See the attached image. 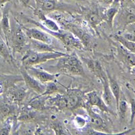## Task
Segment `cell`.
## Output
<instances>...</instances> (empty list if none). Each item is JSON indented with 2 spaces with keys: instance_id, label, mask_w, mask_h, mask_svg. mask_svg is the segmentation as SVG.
Here are the masks:
<instances>
[{
  "instance_id": "6da1fadb",
  "label": "cell",
  "mask_w": 135,
  "mask_h": 135,
  "mask_svg": "<svg viewBox=\"0 0 135 135\" xmlns=\"http://www.w3.org/2000/svg\"><path fill=\"white\" fill-rule=\"evenodd\" d=\"M67 55L64 52H60L58 51H51V52H38L36 51L28 49L25 51L23 57L22 58V66H34L40 64L45 63L46 61L52 60H57L61 57Z\"/></svg>"
},
{
  "instance_id": "7a4b0ae2",
  "label": "cell",
  "mask_w": 135,
  "mask_h": 135,
  "mask_svg": "<svg viewBox=\"0 0 135 135\" xmlns=\"http://www.w3.org/2000/svg\"><path fill=\"white\" fill-rule=\"evenodd\" d=\"M56 68L62 72L84 78L86 77L82 62L76 55L67 54L65 56L60 57Z\"/></svg>"
},
{
  "instance_id": "3957f363",
  "label": "cell",
  "mask_w": 135,
  "mask_h": 135,
  "mask_svg": "<svg viewBox=\"0 0 135 135\" xmlns=\"http://www.w3.org/2000/svg\"><path fill=\"white\" fill-rule=\"evenodd\" d=\"M11 28V35L9 42L11 41L10 46L12 47V49L16 52L22 53L26 51L28 47V41L26 33L22 28V26L20 25L18 22H15Z\"/></svg>"
},
{
  "instance_id": "277c9868",
  "label": "cell",
  "mask_w": 135,
  "mask_h": 135,
  "mask_svg": "<svg viewBox=\"0 0 135 135\" xmlns=\"http://www.w3.org/2000/svg\"><path fill=\"white\" fill-rule=\"evenodd\" d=\"M48 34H49L53 37L57 38L66 48L68 49H84L83 45L78 38L75 37L70 32H65V31H59V32H52L45 29H42Z\"/></svg>"
},
{
  "instance_id": "5b68a950",
  "label": "cell",
  "mask_w": 135,
  "mask_h": 135,
  "mask_svg": "<svg viewBox=\"0 0 135 135\" xmlns=\"http://www.w3.org/2000/svg\"><path fill=\"white\" fill-rule=\"evenodd\" d=\"M84 93L78 89H67L64 94L66 102V109L74 111L83 107Z\"/></svg>"
},
{
  "instance_id": "8992f818",
  "label": "cell",
  "mask_w": 135,
  "mask_h": 135,
  "mask_svg": "<svg viewBox=\"0 0 135 135\" xmlns=\"http://www.w3.org/2000/svg\"><path fill=\"white\" fill-rule=\"evenodd\" d=\"M83 107L84 108L86 107H97L101 112L111 114L112 115L115 114L114 111L105 104L103 99L99 97L96 91H94L84 93Z\"/></svg>"
},
{
  "instance_id": "52a82bcc",
  "label": "cell",
  "mask_w": 135,
  "mask_h": 135,
  "mask_svg": "<svg viewBox=\"0 0 135 135\" xmlns=\"http://www.w3.org/2000/svg\"><path fill=\"white\" fill-rule=\"evenodd\" d=\"M60 22L63 25V26L68 31L73 34L76 38L80 40L82 44L83 45L84 49L89 47L91 45V41H92L91 36L89 35V33L86 32L84 29H83L80 26L68 22H64L60 20Z\"/></svg>"
},
{
  "instance_id": "ba28073f",
  "label": "cell",
  "mask_w": 135,
  "mask_h": 135,
  "mask_svg": "<svg viewBox=\"0 0 135 135\" xmlns=\"http://www.w3.org/2000/svg\"><path fill=\"white\" fill-rule=\"evenodd\" d=\"M27 93L25 88L18 86H11L6 91V99L12 104H21L26 98Z\"/></svg>"
},
{
  "instance_id": "9c48e42d",
  "label": "cell",
  "mask_w": 135,
  "mask_h": 135,
  "mask_svg": "<svg viewBox=\"0 0 135 135\" xmlns=\"http://www.w3.org/2000/svg\"><path fill=\"white\" fill-rule=\"evenodd\" d=\"M22 28L29 39H34L49 45L52 44V36H51L49 34L40 28H39L35 27L26 28L25 26H22Z\"/></svg>"
},
{
  "instance_id": "30bf717a",
  "label": "cell",
  "mask_w": 135,
  "mask_h": 135,
  "mask_svg": "<svg viewBox=\"0 0 135 135\" xmlns=\"http://www.w3.org/2000/svg\"><path fill=\"white\" fill-rule=\"evenodd\" d=\"M24 68L26 69L28 74H31L32 76L35 78L37 80L43 84H47L50 82L54 81L57 77V74H51L47 71L38 69L34 66H28V67Z\"/></svg>"
},
{
  "instance_id": "8fae6325",
  "label": "cell",
  "mask_w": 135,
  "mask_h": 135,
  "mask_svg": "<svg viewBox=\"0 0 135 135\" xmlns=\"http://www.w3.org/2000/svg\"><path fill=\"white\" fill-rule=\"evenodd\" d=\"M20 70L21 72L22 78H23L24 81H25V84L28 88L33 90L35 92L38 93V95L41 94L45 91V84L40 83L35 78H34L31 74H28L26 69L22 66Z\"/></svg>"
},
{
  "instance_id": "7c38bea8",
  "label": "cell",
  "mask_w": 135,
  "mask_h": 135,
  "mask_svg": "<svg viewBox=\"0 0 135 135\" xmlns=\"http://www.w3.org/2000/svg\"><path fill=\"white\" fill-rule=\"evenodd\" d=\"M85 108L89 114L91 127L95 130L103 132V134H110V132L108 131V127L106 126L103 118L99 114L95 113L91 107H86Z\"/></svg>"
},
{
  "instance_id": "4fadbf2b",
  "label": "cell",
  "mask_w": 135,
  "mask_h": 135,
  "mask_svg": "<svg viewBox=\"0 0 135 135\" xmlns=\"http://www.w3.org/2000/svg\"><path fill=\"white\" fill-rule=\"evenodd\" d=\"M0 27L6 39V43L9 47V38L11 35V25L9 20V6L7 3L4 6L0 20ZM10 48V47H9Z\"/></svg>"
},
{
  "instance_id": "5bb4252c",
  "label": "cell",
  "mask_w": 135,
  "mask_h": 135,
  "mask_svg": "<svg viewBox=\"0 0 135 135\" xmlns=\"http://www.w3.org/2000/svg\"><path fill=\"white\" fill-rule=\"evenodd\" d=\"M36 8L43 12H50L56 10H61L64 8V4L59 0H35Z\"/></svg>"
},
{
  "instance_id": "9a60e30c",
  "label": "cell",
  "mask_w": 135,
  "mask_h": 135,
  "mask_svg": "<svg viewBox=\"0 0 135 135\" xmlns=\"http://www.w3.org/2000/svg\"><path fill=\"white\" fill-rule=\"evenodd\" d=\"M101 79L103 80V93L102 94V97L103 100L105 103V104L109 107L111 109H113L114 107L116 108V104H115V100L114 97V95L112 94L111 89L109 88V83H108V76L107 74H104L103 76L101 77Z\"/></svg>"
},
{
  "instance_id": "2e32d148",
  "label": "cell",
  "mask_w": 135,
  "mask_h": 135,
  "mask_svg": "<svg viewBox=\"0 0 135 135\" xmlns=\"http://www.w3.org/2000/svg\"><path fill=\"white\" fill-rule=\"evenodd\" d=\"M118 54L119 55V57L123 61V62L126 64L129 67H134V53H132L128 50L126 48L123 47L122 45L118 43V42L115 45Z\"/></svg>"
},
{
  "instance_id": "e0dca14e",
  "label": "cell",
  "mask_w": 135,
  "mask_h": 135,
  "mask_svg": "<svg viewBox=\"0 0 135 135\" xmlns=\"http://www.w3.org/2000/svg\"><path fill=\"white\" fill-rule=\"evenodd\" d=\"M16 112V107L14 104L8 102L0 103V118L2 121L8 119L9 117H13Z\"/></svg>"
},
{
  "instance_id": "ac0fdd59",
  "label": "cell",
  "mask_w": 135,
  "mask_h": 135,
  "mask_svg": "<svg viewBox=\"0 0 135 135\" xmlns=\"http://www.w3.org/2000/svg\"><path fill=\"white\" fill-rule=\"evenodd\" d=\"M28 48L32 50L38 52H51L56 51L55 48L51 46V45L47 44L41 41H38L34 39H29L28 41Z\"/></svg>"
},
{
  "instance_id": "d6986e66",
  "label": "cell",
  "mask_w": 135,
  "mask_h": 135,
  "mask_svg": "<svg viewBox=\"0 0 135 135\" xmlns=\"http://www.w3.org/2000/svg\"><path fill=\"white\" fill-rule=\"evenodd\" d=\"M107 74V76H108V83H109V88L111 89L112 94L114 95V97L115 100V104H116V108L118 105V102L120 99V96H121L122 91L120 89V84H118V82L114 79V78L112 76V75L109 74V72H106Z\"/></svg>"
},
{
  "instance_id": "ffe728a7",
  "label": "cell",
  "mask_w": 135,
  "mask_h": 135,
  "mask_svg": "<svg viewBox=\"0 0 135 135\" xmlns=\"http://www.w3.org/2000/svg\"><path fill=\"white\" fill-rule=\"evenodd\" d=\"M83 60L86 62V65H87L88 68H89V69L93 74H95L97 76H98L99 78H101V77L105 74V72L103 71V68H102L101 64L98 61L91 60V59L86 58H83Z\"/></svg>"
},
{
  "instance_id": "44dd1931",
  "label": "cell",
  "mask_w": 135,
  "mask_h": 135,
  "mask_svg": "<svg viewBox=\"0 0 135 135\" xmlns=\"http://www.w3.org/2000/svg\"><path fill=\"white\" fill-rule=\"evenodd\" d=\"M86 20L93 28L96 29L98 25H99L104 20L103 16H101L98 12V10L94 9L90 11L86 15Z\"/></svg>"
},
{
  "instance_id": "7402d4cb",
  "label": "cell",
  "mask_w": 135,
  "mask_h": 135,
  "mask_svg": "<svg viewBox=\"0 0 135 135\" xmlns=\"http://www.w3.org/2000/svg\"><path fill=\"white\" fill-rule=\"evenodd\" d=\"M118 112V115L122 122H124L127 115L128 111V103L127 101L124 97V94L122 93L120 99L118 102V105L116 108Z\"/></svg>"
},
{
  "instance_id": "603a6c76",
  "label": "cell",
  "mask_w": 135,
  "mask_h": 135,
  "mask_svg": "<svg viewBox=\"0 0 135 135\" xmlns=\"http://www.w3.org/2000/svg\"><path fill=\"white\" fill-rule=\"evenodd\" d=\"M0 55L9 64H14V57L11 54L9 47L1 37H0Z\"/></svg>"
},
{
  "instance_id": "cb8c5ba5",
  "label": "cell",
  "mask_w": 135,
  "mask_h": 135,
  "mask_svg": "<svg viewBox=\"0 0 135 135\" xmlns=\"http://www.w3.org/2000/svg\"><path fill=\"white\" fill-rule=\"evenodd\" d=\"M47 98L48 96H45V97L37 96L32 98L28 102V105L32 109H37V110H44L47 109L46 101Z\"/></svg>"
},
{
  "instance_id": "d4e9b609",
  "label": "cell",
  "mask_w": 135,
  "mask_h": 135,
  "mask_svg": "<svg viewBox=\"0 0 135 135\" xmlns=\"http://www.w3.org/2000/svg\"><path fill=\"white\" fill-rule=\"evenodd\" d=\"M113 38L118 43H120L121 45L124 47L125 48L129 50L132 53H135V45L134 42L128 40L126 38L123 37L122 35H118L115 34L112 36Z\"/></svg>"
},
{
  "instance_id": "484cf974",
  "label": "cell",
  "mask_w": 135,
  "mask_h": 135,
  "mask_svg": "<svg viewBox=\"0 0 135 135\" xmlns=\"http://www.w3.org/2000/svg\"><path fill=\"white\" fill-rule=\"evenodd\" d=\"M118 12H119V7L112 6L108 8L105 12L104 16H103V19L107 22V23L111 28L113 26L114 18L118 14Z\"/></svg>"
},
{
  "instance_id": "4316f807",
  "label": "cell",
  "mask_w": 135,
  "mask_h": 135,
  "mask_svg": "<svg viewBox=\"0 0 135 135\" xmlns=\"http://www.w3.org/2000/svg\"><path fill=\"white\" fill-rule=\"evenodd\" d=\"M47 85H45V91L40 95H38L37 96L39 97H45V96H51V95H54L56 93H62L60 88L58 87L56 83H54V81L50 82V83H47Z\"/></svg>"
},
{
  "instance_id": "83f0119b",
  "label": "cell",
  "mask_w": 135,
  "mask_h": 135,
  "mask_svg": "<svg viewBox=\"0 0 135 135\" xmlns=\"http://www.w3.org/2000/svg\"><path fill=\"white\" fill-rule=\"evenodd\" d=\"M51 128L54 130L55 134H67L70 132L66 130V128L60 122H55L51 124Z\"/></svg>"
},
{
  "instance_id": "f1b7e54d",
  "label": "cell",
  "mask_w": 135,
  "mask_h": 135,
  "mask_svg": "<svg viewBox=\"0 0 135 135\" xmlns=\"http://www.w3.org/2000/svg\"><path fill=\"white\" fill-rule=\"evenodd\" d=\"M135 20V14L134 13V9L132 10H126L124 13V16L123 18V21L124 22V26H126L128 25H134Z\"/></svg>"
},
{
  "instance_id": "f546056e",
  "label": "cell",
  "mask_w": 135,
  "mask_h": 135,
  "mask_svg": "<svg viewBox=\"0 0 135 135\" xmlns=\"http://www.w3.org/2000/svg\"><path fill=\"white\" fill-rule=\"evenodd\" d=\"M74 125L78 128H83L86 126L87 124V120L81 115H76L74 119Z\"/></svg>"
},
{
  "instance_id": "4dcf8cb0",
  "label": "cell",
  "mask_w": 135,
  "mask_h": 135,
  "mask_svg": "<svg viewBox=\"0 0 135 135\" xmlns=\"http://www.w3.org/2000/svg\"><path fill=\"white\" fill-rule=\"evenodd\" d=\"M10 118V117H9ZM5 120V124L0 128V134H9L12 131V124L9 122V118Z\"/></svg>"
},
{
  "instance_id": "1f68e13d",
  "label": "cell",
  "mask_w": 135,
  "mask_h": 135,
  "mask_svg": "<svg viewBox=\"0 0 135 135\" xmlns=\"http://www.w3.org/2000/svg\"><path fill=\"white\" fill-rule=\"evenodd\" d=\"M34 114L31 112H28V111H24L22 113L20 114V115L18 118V120L20 121H29L32 120L34 118Z\"/></svg>"
},
{
  "instance_id": "d6a6232c",
  "label": "cell",
  "mask_w": 135,
  "mask_h": 135,
  "mask_svg": "<svg viewBox=\"0 0 135 135\" xmlns=\"http://www.w3.org/2000/svg\"><path fill=\"white\" fill-rule=\"evenodd\" d=\"M134 98L132 97L131 99L130 100L131 103V124H132L134 120Z\"/></svg>"
},
{
  "instance_id": "836d02e7",
  "label": "cell",
  "mask_w": 135,
  "mask_h": 135,
  "mask_svg": "<svg viewBox=\"0 0 135 135\" xmlns=\"http://www.w3.org/2000/svg\"><path fill=\"white\" fill-rule=\"evenodd\" d=\"M20 4L22 5L25 8H29L33 9L34 8L32 6V0H19Z\"/></svg>"
},
{
  "instance_id": "e575fe53",
  "label": "cell",
  "mask_w": 135,
  "mask_h": 135,
  "mask_svg": "<svg viewBox=\"0 0 135 135\" xmlns=\"http://www.w3.org/2000/svg\"><path fill=\"white\" fill-rule=\"evenodd\" d=\"M122 36L124 37V38H126V39H128V40L134 42V32L126 33L124 34V35H123Z\"/></svg>"
},
{
  "instance_id": "d590c367",
  "label": "cell",
  "mask_w": 135,
  "mask_h": 135,
  "mask_svg": "<svg viewBox=\"0 0 135 135\" xmlns=\"http://www.w3.org/2000/svg\"><path fill=\"white\" fill-rule=\"evenodd\" d=\"M99 1L102 3L106 5V6H108L112 5L114 2V0H99Z\"/></svg>"
},
{
  "instance_id": "8d00e7d4",
  "label": "cell",
  "mask_w": 135,
  "mask_h": 135,
  "mask_svg": "<svg viewBox=\"0 0 135 135\" xmlns=\"http://www.w3.org/2000/svg\"><path fill=\"white\" fill-rule=\"evenodd\" d=\"M9 0H0V6H4L9 2Z\"/></svg>"
},
{
  "instance_id": "74e56055",
  "label": "cell",
  "mask_w": 135,
  "mask_h": 135,
  "mask_svg": "<svg viewBox=\"0 0 135 135\" xmlns=\"http://www.w3.org/2000/svg\"><path fill=\"white\" fill-rule=\"evenodd\" d=\"M3 92V86L2 83H0V94H2Z\"/></svg>"
},
{
  "instance_id": "f35d334b",
  "label": "cell",
  "mask_w": 135,
  "mask_h": 135,
  "mask_svg": "<svg viewBox=\"0 0 135 135\" xmlns=\"http://www.w3.org/2000/svg\"><path fill=\"white\" fill-rule=\"evenodd\" d=\"M1 17H2V14L0 12V20H1Z\"/></svg>"
}]
</instances>
